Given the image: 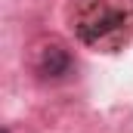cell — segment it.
Instances as JSON below:
<instances>
[{
	"instance_id": "2",
	"label": "cell",
	"mask_w": 133,
	"mask_h": 133,
	"mask_svg": "<svg viewBox=\"0 0 133 133\" xmlns=\"http://www.w3.org/2000/svg\"><path fill=\"white\" fill-rule=\"evenodd\" d=\"M31 65H34V74L40 81H62L68 71H71V53H68L62 43L46 40V43H40L34 50Z\"/></svg>"
},
{
	"instance_id": "1",
	"label": "cell",
	"mask_w": 133,
	"mask_h": 133,
	"mask_svg": "<svg viewBox=\"0 0 133 133\" xmlns=\"http://www.w3.org/2000/svg\"><path fill=\"white\" fill-rule=\"evenodd\" d=\"M68 25L84 46L118 53L133 40V0H74Z\"/></svg>"
}]
</instances>
